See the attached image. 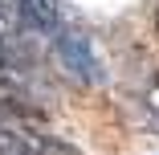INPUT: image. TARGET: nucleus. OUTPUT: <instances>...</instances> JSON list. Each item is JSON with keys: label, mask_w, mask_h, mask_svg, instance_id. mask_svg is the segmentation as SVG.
Segmentation results:
<instances>
[{"label": "nucleus", "mask_w": 159, "mask_h": 155, "mask_svg": "<svg viewBox=\"0 0 159 155\" xmlns=\"http://www.w3.org/2000/svg\"><path fill=\"white\" fill-rule=\"evenodd\" d=\"M0 155H82L74 143L53 139L41 122H12L0 118Z\"/></svg>", "instance_id": "nucleus-2"}, {"label": "nucleus", "mask_w": 159, "mask_h": 155, "mask_svg": "<svg viewBox=\"0 0 159 155\" xmlns=\"http://www.w3.org/2000/svg\"><path fill=\"white\" fill-rule=\"evenodd\" d=\"M45 41H49V53L57 61V70L70 82H78V86H102L106 82V61L98 57V49L90 45V37L82 33V29H74L70 21H61Z\"/></svg>", "instance_id": "nucleus-1"}, {"label": "nucleus", "mask_w": 159, "mask_h": 155, "mask_svg": "<svg viewBox=\"0 0 159 155\" xmlns=\"http://www.w3.org/2000/svg\"><path fill=\"white\" fill-rule=\"evenodd\" d=\"M147 106H151V114H155V122H159V86L147 94Z\"/></svg>", "instance_id": "nucleus-3"}]
</instances>
